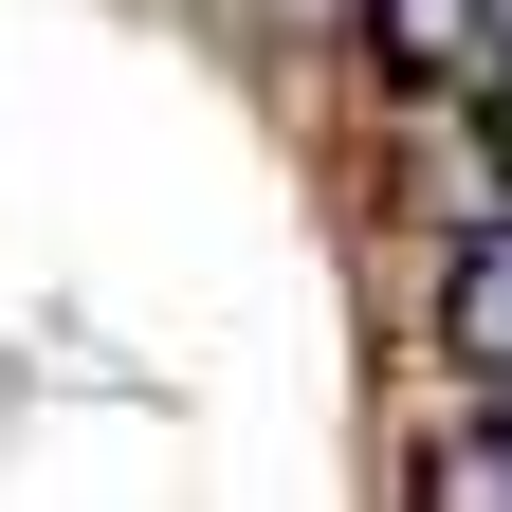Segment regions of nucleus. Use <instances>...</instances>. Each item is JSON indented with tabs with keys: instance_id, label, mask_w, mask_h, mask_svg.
Masks as SVG:
<instances>
[{
	"instance_id": "2",
	"label": "nucleus",
	"mask_w": 512,
	"mask_h": 512,
	"mask_svg": "<svg viewBox=\"0 0 512 512\" xmlns=\"http://www.w3.org/2000/svg\"><path fill=\"white\" fill-rule=\"evenodd\" d=\"M366 37H384V74H403V92H439V74H476L494 0H366Z\"/></svg>"
},
{
	"instance_id": "4",
	"label": "nucleus",
	"mask_w": 512,
	"mask_h": 512,
	"mask_svg": "<svg viewBox=\"0 0 512 512\" xmlns=\"http://www.w3.org/2000/svg\"><path fill=\"white\" fill-rule=\"evenodd\" d=\"M494 37H512V0H494Z\"/></svg>"
},
{
	"instance_id": "3",
	"label": "nucleus",
	"mask_w": 512,
	"mask_h": 512,
	"mask_svg": "<svg viewBox=\"0 0 512 512\" xmlns=\"http://www.w3.org/2000/svg\"><path fill=\"white\" fill-rule=\"evenodd\" d=\"M421 476H439V494H512V421H494V439H439Z\"/></svg>"
},
{
	"instance_id": "1",
	"label": "nucleus",
	"mask_w": 512,
	"mask_h": 512,
	"mask_svg": "<svg viewBox=\"0 0 512 512\" xmlns=\"http://www.w3.org/2000/svg\"><path fill=\"white\" fill-rule=\"evenodd\" d=\"M439 348H458L476 384H512V202L458 220V275H439Z\"/></svg>"
}]
</instances>
